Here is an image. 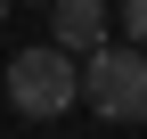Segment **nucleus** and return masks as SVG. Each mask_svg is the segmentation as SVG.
Returning <instances> with one entry per match:
<instances>
[{"label":"nucleus","instance_id":"obj_1","mask_svg":"<svg viewBox=\"0 0 147 139\" xmlns=\"http://www.w3.org/2000/svg\"><path fill=\"white\" fill-rule=\"evenodd\" d=\"M74 98H82L74 49L41 41V49H16V57H8V107L25 115V123H57V115H74Z\"/></svg>","mask_w":147,"mask_h":139},{"label":"nucleus","instance_id":"obj_2","mask_svg":"<svg viewBox=\"0 0 147 139\" xmlns=\"http://www.w3.org/2000/svg\"><path fill=\"white\" fill-rule=\"evenodd\" d=\"M82 98H90V115L98 123H147V49H90L82 57Z\"/></svg>","mask_w":147,"mask_h":139},{"label":"nucleus","instance_id":"obj_3","mask_svg":"<svg viewBox=\"0 0 147 139\" xmlns=\"http://www.w3.org/2000/svg\"><path fill=\"white\" fill-rule=\"evenodd\" d=\"M106 25H115V8H106V0H49V41L74 49V57L106 49Z\"/></svg>","mask_w":147,"mask_h":139},{"label":"nucleus","instance_id":"obj_6","mask_svg":"<svg viewBox=\"0 0 147 139\" xmlns=\"http://www.w3.org/2000/svg\"><path fill=\"white\" fill-rule=\"evenodd\" d=\"M41 8H49V0H41Z\"/></svg>","mask_w":147,"mask_h":139},{"label":"nucleus","instance_id":"obj_4","mask_svg":"<svg viewBox=\"0 0 147 139\" xmlns=\"http://www.w3.org/2000/svg\"><path fill=\"white\" fill-rule=\"evenodd\" d=\"M123 33H131V41L147 49V0H123Z\"/></svg>","mask_w":147,"mask_h":139},{"label":"nucleus","instance_id":"obj_5","mask_svg":"<svg viewBox=\"0 0 147 139\" xmlns=\"http://www.w3.org/2000/svg\"><path fill=\"white\" fill-rule=\"evenodd\" d=\"M8 8H16V0H0V16H8Z\"/></svg>","mask_w":147,"mask_h":139}]
</instances>
